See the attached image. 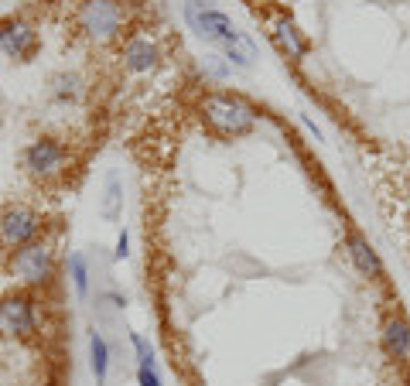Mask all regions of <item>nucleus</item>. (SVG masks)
<instances>
[{
  "label": "nucleus",
  "instance_id": "nucleus-20",
  "mask_svg": "<svg viewBox=\"0 0 410 386\" xmlns=\"http://www.w3.org/2000/svg\"><path fill=\"white\" fill-rule=\"evenodd\" d=\"M130 253V239H127V233H120V239H116V250H113V257L116 260H123Z\"/></svg>",
  "mask_w": 410,
  "mask_h": 386
},
{
  "label": "nucleus",
  "instance_id": "nucleus-8",
  "mask_svg": "<svg viewBox=\"0 0 410 386\" xmlns=\"http://www.w3.org/2000/svg\"><path fill=\"white\" fill-rule=\"evenodd\" d=\"M158 62H161V48H158V41L147 38V34H133V38H127L123 48H120V65H123L130 76H144V72L158 69Z\"/></svg>",
  "mask_w": 410,
  "mask_h": 386
},
{
  "label": "nucleus",
  "instance_id": "nucleus-1",
  "mask_svg": "<svg viewBox=\"0 0 410 386\" xmlns=\"http://www.w3.org/2000/svg\"><path fill=\"white\" fill-rule=\"evenodd\" d=\"M185 21H188V28L199 38H205L208 45H215L222 52V58L229 65H239V69H250L253 65V58H257L253 41L243 31H236V24L222 10H215L208 0H188L185 3Z\"/></svg>",
  "mask_w": 410,
  "mask_h": 386
},
{
  "label": "nucleus",
  "instance_id": "nucleus-7",
  "mask_svg": "<svg viewBox=\"0 0 410 386\" xmlns=\"http://www.w3.org/2000/svg\"><path fill=\"white\" fill-rule=\"evenodd\" d=\"M0 332L7 335H17V339H28L38 332V308L31 297L24 294H10L0 301Z\"/></svg>",
  "mask_w": 410,
  "mask_h": 386
},
{
  "label": "nucleus",
  "instance_id": "nucleus-18",
  "mask_svg": "<svg viewBox=\"0 0 410 386\" xmlns=\"http://www.w3.org/2000/svg\"><path fill=\"white\" fill-rule=\"evenodd\" d=\"M229 69H233V65H229L222 55H208V58H205V72H208L212 79H226Z\"/></svg>",
  "mask_w": 410,
  "mask_h": 386
},
{
  "label": "nucleus",
  "instance_id": "nucleus-2",
  "mask_svg": "<svg viewBox=\"0 0 410 386\" xmlns=\"http://www.w3.org/2000/svg\"><path fill=\"white\" fill-rule=\"evenodd\" d=\"M202 116L219 137H246L257 130V113L243 99L226 93H208L202 99Z\"/></svg>",
  "mask_w": 410,
  "mask_h": 386
},
{
  "label": "nucleus",
  "instance_id": "nucleus-14",
  "mask_svg": "<svg viewBox=\"0 0 410 386\" xmlns=\"http://www.w3.org/2000/svg\"><path fill=\"white\" fill-rule=\"evenodd\" d=\"M89 366H93L96 383H106V373H109V345H106V339H102L96 328L89 332Z\"/></svg>",
  "mask_w": 410,
  "mask_h": 386
},
{
  "label": "nucleus",
  "instance_id": "nucleus-15",
  "mask_svg": "<svg viewBox=\"0 0 410 386\" xmlns=\"http://www.w3.org/2000/svg\"><path fill=\"white\" fill-rule=\"evenodd\" d=\"M69 277H72V284L79 290V297L89 294V267H86V257L83 253H72L69 257Z\"/></svg>",
  "mask_w": 410,
  "mask_h": 386
},
{
  "label": "nucleus",
  "instance_id": "nucleus-4",
  "mask_svg": "<svg viewBox=\"0 0 410 386\" xmlns=\"http://www.w3.org/2000/svg\"><path fill=\"white\" fill-rule=\"evenodd\" d=\"M69 161H72L69 158V147L62 140H55V137H38V140H31L21 151V164H24V171L34 182H52V178L65 175Z\"/></svg>",
  "mask_w": 410,
  "mask_h": 386
},
{
  "label": "nucleus",
  "instance_id": "nucleus-12",
  "mask_svg": "<svg viewBox=\"0 0 410 386\" xmlns=\"http://www.w3.org/2000/svg\"><path fill=\"white\" fill-rule=\"evenodd\" d=\"M383 345H387L390 356L410 359V325L404 314H387V321H383Z\"/></svg>",
  "mask_w": 410,
  "mask_h": 386
},
{
  "label": "nucleus",
  "instance_id": "nucleus-17",
  "mask_svg": "<svg viewBox=\"0 0 410 386\" xmlns=\"http://www.w3.org/2000/svg\"><path fill=\"white\" fill-rule=\"evenodd\" d=\"M116 212H120V182H116V178H109V182H106V202H102V215H106V219H116Z\"/></svg>",
  "mask_w": 410,
  "mask_h": 386
},
{
  "label": "nucleus",
  "instance_id": "nucleus-16",
  "mask_svg": "<svg viewBox=\"0 0 410 386\" xmlns=\"http://www.w3.org/2000/svg\"><path fill=\"white\" fill-rule=\"evenodd\" d=\"M130 345H133V352H137V366H140V369L154 366V349L147 345V339H144V335H137V332H133V335H130Z\"/></svg>",
  "mask_w": 410,
  "mask_h": 386
},
{
  "label": "nucleus",
  "instance_id": "nucleus-10",
  "mask_svg": "<svg viewBox=\"0 0 410 386\" xmlns=\"http://www.w3.org/2000/svg\"><path fill=\"white\" fill-rule=\"evenodd\" d=\"M345 253H349V260L356 264V270L363 277H369V281L383 277V260H380V253L369 246V239L363 233H349L345 236Z\"/></svg>",
  "mask_w": 410,
  "mask_h": 386
},
{
  "label": "nucleus",
  "instance_id": "nucleus-6",
  "mask_svg": "<svg viewBox=\"0 0 410 386\" xmlns=\"http://www.w3.org/2000/svg\"><path fill=\"white\" fill-rule=\"evenodd\" d=\"M41 226H45V222H41V215H38L34 208H28V205H10V208L0 212V243L10 246V250H21V246H28V243L38 239Z\"/></svg>",
  "mask_w": 410,
  "mask_h": 386
},
{
  "label": "nucleus",
  "instance_id": "nucleus-19",
  "mask_svg": "<svg viewBox=\"0 0 410 386\" xmlns=\"http://www.w3.org/2000/svg\"><path fill=\"white\" fill-rule=\"evenodd\" d=\"M137 380H140V386H161V380H158V369H154V366H147V369H140V366H137Z\"/></svg>",
  "mask_w": 410,
  "mask_h": 386
},
{
  "label": "nucleus",
  "instance_id": "nucleus-9",
  "mask_svg": "<svg viewBox=\"0 0 410 386\" xmlns=\"http://www.w3.org/2000/svg\"><path fill=\"white\" fill-rule=\"evenodd\" d=\"M0 52L17 62L31 58L38 52V31L24 21H3L0 24Z\"/></svg>",
  "mask_w": 410,
  "mask_h": 386
},
{
  "label": "nucleus",
  "instance_id": "nucleus-3",
  "mask_svg": "<svg viewBox=\"0 0 410 386\" xmlns=\"http://www.w3.org/2000/svg\"><path fill=\"white\" fill-rule=\"evenodd\" d=\"M127 7L120 0H83L76 10V28L93 41H113L123 34Z\"/></svg>",
  "mask_w": 410,
  "mask_h": 386
},
{
  "label": "nucleus",
  "instance_id": "nucleus-11",
  "mask_svg": "<svg viewBox=\"0 0 410 386\" xmlns=\"http://www.w3.org/2000/svg\"><path fill=\"white\" fill-rule=\"evenodd\" d=\"M270 34H274V41L281 45V52L288 55V58H294V62H301L308 55V38L294 28V21H288V17H274L270 21Z\"/></svg>",
  "mask_w": 410,
  "mask_h": 386
},
{
  "label": "nucleus",
  "instance_id": "nucleus-13",
  "mask_svg": "<svg viewBox=\"0 0 410 386\" xmlns=\"http://www.w3.org/2000/svg\"><path fill=\"white\" fill-rule=\"evenodd\" d=\"M83 93H86V83H83L79 72H58L52 79V89H48V96L55 103H79Z\"/></svg>",
  "mask_w": 410,
  "mask_h": 386
},
{
  "label": "nucleus",
  "instance_id": "nucleus-5",
  "mask_svg": "<svg viewBox=\"0 0 410 386\" xmlns=\"http://www.w3.org/2000/svg\"><path fill=\"white\" fill-rule=\"evenodd\" d=\"M14 274L31 288L48 284L55 274V246L48 239H34V243L14 250Z\"/></svg>",
  "mask_w": 410,
  "mask_h": 386
}]
</instances>
